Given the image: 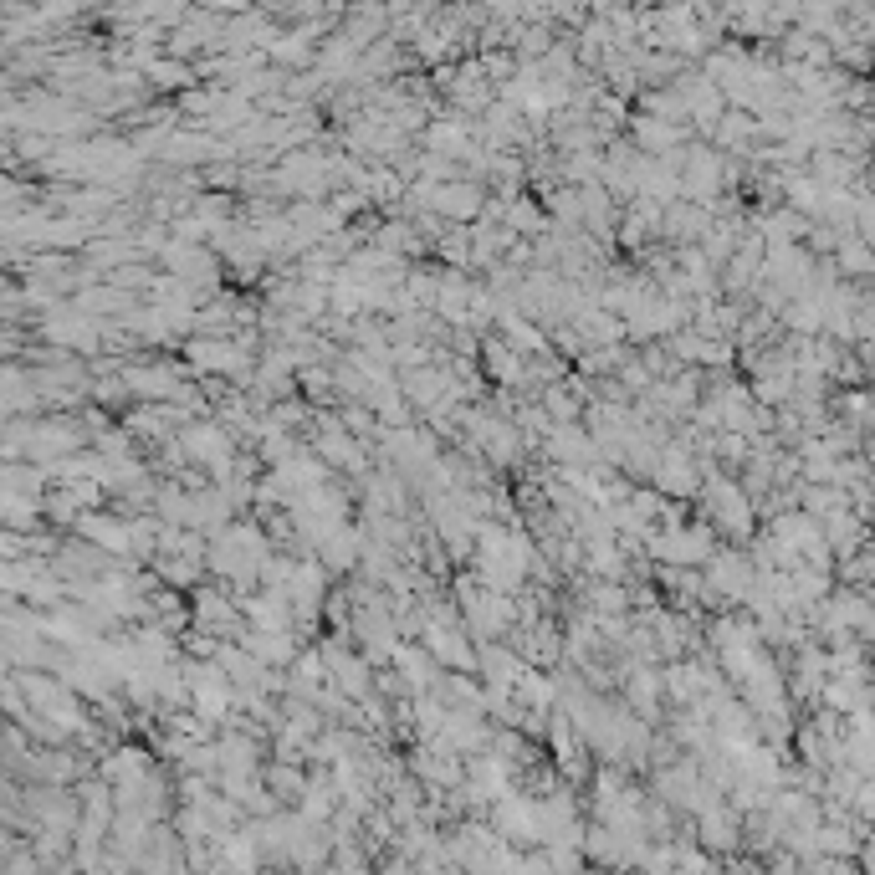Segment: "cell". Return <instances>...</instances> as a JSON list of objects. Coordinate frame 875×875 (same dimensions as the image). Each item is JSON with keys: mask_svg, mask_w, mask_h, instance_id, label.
I'll return each instance as SVG.
<instances>
[{"mask_svg": "<svg viewBox=\"0 0 875 875\" xmlns=\"http://www.w3.org/2000/svg\"><path fill=\"white\" fill-rule=\"evenodd\" d=\"M261 666H292V655H297V640L292 635H256V630H246V640H241Z\"/></svg>", "mask_w": 875, "mask_h": 875, "instance_id": "2", "label": "cell"}, {"mask_svg": "<svg viewBox=\"0 0 875 875\" xmlns=\"http://www.w3.org/2000/svg\"><path fill=\"white\" fill-rule=\"evenodd\" d=\"M395 666H400V676H410L415 686H425L430 681V650L425 645H400L395 650Z\"/></svg>", "mask_w": 875, "mask_h": 875, "instance_id": "4", "label": "cell"}, {"mask_svg": "<svg viewBox=\"0 0 875 875\" xmlns=\"http://www.w3.org/2000/svg\"><path fill=\"white\" fill-rule=\"evenodd\" d=\"M666 226H671V231H702V215H691V210H671V215H666Z\"/></svg>", "mask_w": 875, "mask_h": 875, "instance_id": "5", "label": "cell"}, {"mask_svg": "<svg viewBox=\"0 0 875 875\" xmlns=\"http://www.w3.org/2000/svg\"><path fill=\"white\" fill-rule=\"evenodd\" d=\"M481 359H487V374L497 384H507V389H528L533 384L528 379V359H522L507 338H481Z\"/></svg>", "mask_w": 875, "mask_h": 875, "instance_id": "1", "label": "cell"}, {"mask_svg": "<svg viewBox=\"0 0 875 875\" xmlns=\"http://www.w3.org/2000/svg\"><path fill=\"white\" fill-rule=\"evenodd\" d=\"M149 87H159V93H169V87H185V82H195V67L190 62H180V57H159L149 72Z\"/></svg>", "mask_w": 875, "mask_h": 875, "instance_id": "3", "label": "cell"}]
</instances>
